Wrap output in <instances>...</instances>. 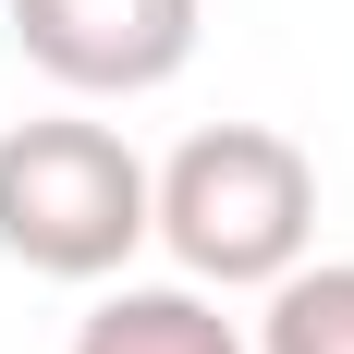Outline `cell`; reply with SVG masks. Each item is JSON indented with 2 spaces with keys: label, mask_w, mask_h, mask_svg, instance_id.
I'll return each mask as SVG.
<instances>
[{
  "label": "cell",
  "mask_w": 354,
  "mask_h": 354,
  "mask_svg": "<svg viewBox=\"0 0 354 354\" xmlns=\"http://www.w3.org/2000/svg\"><path fill=\"white\" fill-rule=\"evenodd\" d=\"M208 0H12V49L73 98H147L196 62Z\"/></svg>",
  "instance_id": "3"
},
{
  "label": "cell",
  "mask_w": 354,
  "mask_h": 354,
  "mask_svg": "<svg viewBox=\"0 0 354 354\" xmlns=\"http://www.w3.org/2000/svg\"><path fill=\"white\" fill-rule=\"evenodd\" d=\"M147 159L110 122H12L0 135V257H25L37 281H110L147 245Z\"/></svg>",
  "instance_id": "2"
},
{
  "label": "cell",
  "mask_w": 354,
  "mask_h": 354,
  "mask_svg": "<svg viewBox=\"0 0 354 354\" xmlns=\"http://www.w3.org/2000/svg\"><path fill=\"white\" fill-rule=\"evenodd\" d=\"M73 354H257V342L220 318L196 281H122V293H98V306H86Z\"/></svg>",
  "instance_id": "4"
},
{
  "label": "cell",
  "mask_w": 354,
  "mask_h": 354,
  "mask_svg": "<svg viewBox=\"0 0 354 354\" xmlns=\"http://www.w3.org/2000/svg\"><path fill=\"white\" fill-rule=\"evenodd\" d=\"M147 220L159 245L183 257V281L220 293H269L281 269H306V232H318V171L306 147L269 135V122H208V135L171 147V171H147Z\"/></svg>",
  "instance_id": "1"
},
{
  "label": "cell",
  "mask_w": 354,
  "mask_h": 354,
  "mask_svg": "<svg viewBox=\"0 0 354 354\" xmlns=\"http://www.w3.org/2000/svg\"><path fill=\"white\" fill-rule=\"evenodd\" d=\"M257 354H354V269H281Z\"/></svg>",
  "instance_id": "5"
}]
</instances>
